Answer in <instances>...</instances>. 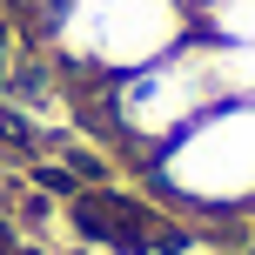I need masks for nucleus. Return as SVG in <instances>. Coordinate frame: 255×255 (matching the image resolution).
Returning <instances> with one entry per match:
<instances>
[{"label": "nucleus", "instance_id": "f257e3e1", "mask_svg": "<svg viewBox=\"0 0 255 255\" xmlns=\"http://www.w3.org/2000/svg\"><path fill=\"white\" fill-rule=\"evenodd\" d=\"M195 34V0H47V40L61 67H74L94 88L168 61Z\"/></svg>", "mask_w": 255, "mask_h": 255}, {"label": "nucleus", "instance_id": "39448f33", "mask_svg": "<svg viewBox=\"0 0 255 255\" xmlns=\"http://www.w3.org/2000/svg\"><path fill=\"white\" fill-rule=\"evenodd\" d=\"M195 7H202V0H195Z\"/></svg>", "mask_w": 255, "mask_h": 255}, {"label": "nucleus", "instance_id": "7ed1b4c3", "mask_svg": "<svg viewBox=\"0 0 255 255\" xmlns=\"http://www.w3.org/2000/svg\"><path fill=\"white\" fill-rule=\"evenodd\" d=\"M208 108H215V81H208L202 34H195L188 47H175L168 61H154V67H141V74L101 88L108 134H121L141 161H154V154H161L181 128H195Z\"/></svg>", "mask_w": 255, "mask_h": 255}, {"label": "nucleus", "instance_id": "20e7f679", "mask_svg": "<svg viewBox=\"0 0 255 255\" xmlns=\"http://www.w3.org/2000/svg\"><path fill=\"white\" fill-rule=\"evenodd\" d=\"M202 20V40H222V47H255V0H202L195 7Z\"/></svg>", "mask_w": 255, "mask_h": 255}, {"label": "nucleus", "instance_id": "f03ea898", "mask_svg": "<svg viewBox=\"0 0 255 255\" xmlns=\"http://www.w3.org/2000/svg\"><path fill=\"white\" fill-rule=\"evenodd\" d=\"M168 202L195 215H249L255 208V101H215L148 161Z\"/></svg>", "mask_w": 255, "mask_h": 255}]
</instances>
